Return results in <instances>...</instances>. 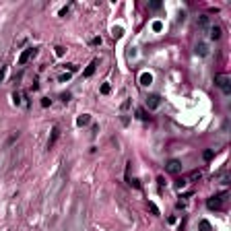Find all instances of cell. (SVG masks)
<instances>
[{
  "mask_svg": "<svg viewBox=\"0 0 231 231\" xmlns=\"http://www.w3.org/2000/svg\"><path fill=\"white\" fill-rule=\"evenodd\" d=\"M225 196H227V192H219V194L211 196V198L206 200V206H208L211 211H219V208H223V202H225Z\"/></svg>",
  "mask_w": 231,
  "mask_h": 231,
  "instance_id": "obj_1",
  "label": "cell"
},
{
  "mask_svg": "<svg viewBox=\"0 0 231 231\" xmlns=\"http://www.w3.org/2000/svg\"><path fill=\"white\" fill-rule=\"evenodd\" d=\"M215 85L225 93V95L231 93V79L227 77V74H215Z\"/></svg>",
  "mask_w": 231,
  "mask_h": 231,
  "instance_id": "obj_2",
  "label": "cell"
},
{
  "mask_svg": "<svg viewBox=\"0 0 231 231\" xmlns=\"http://www.w3.org/2000/svg\"><path fill=\"white\" fill-rule=\"evenodd\" d=\"M144 103H146V107H149V109H157V107L161 105V95H157V93H151V95H146Z\"/></svg>",
  "mask_w": 231,
  "mask_h": 231,
  "instance_id": "obj_3",
  "label": "cell"
},
{
  "mask_svg": "<svg viewBox=\"0 0 231 231\" xmlns=\"http://www.w3.org/2000/svg\"><path fill=\"white\" fill-rule=\"evenodd\" d=\"M35 54H37V47H27V50H25V52H23V54L19 56V66L27 64V62H29V60H31V58H33Z\"/></svg>",
  "mask_w": 231,
  "mask_h": 231,
  "instance_id": "obj_4",
  "label": "cell"
},
{
  "mask_svg": "<svg viewBox=\"0 0 231 231\" xmlns=\"http://www.w3.org/2000/svg\"><path fill=\"white\" fill-rule=\"evenodd\" d=\"M165 171H169V173H180V171H182V161H180V159H169V161L165 163Z\"/></svg>",
  "mask_w": 231,
  "mask_h": 231,
  "instance_id": "obj_5",
  "label": "cell"
},
{
  "mask_svg": "<svg viewBox=\"0 0 231 231\" xmlns=\"http://www.w3.org/2000/svg\"><path fill=\"white\" fill-rule=\"evenodd\" d=\"M221 35H223V31H221L219 25H211V27H208V37H211V39L217 42V39H221Z\"/></svg>",
  "mask_w": 231,
  "mask_h": 231,
  "instance_id": "obj_6",
  "label": "cell"
},
{
  "mask_svg": "<svg viewBox=\"0 0 231 231\" xmlns=\"http://www.w3.org/2000/svg\"><path fill=\"white\" fill-rule=\"evenodd\" d=\"M97 64H99V60H91V64L85 68L83 77H87V79H89V77H93V74H95V70H97Z\"/></svg>",
  "mask_w": 231,
  "mask_h": 231,
  "instance_id": "obj_7",
  "label": "cell"
},
{
  "mask_svg": "<svg viewBox=\"0 0 231 231\" xmlns=\"http://www.w3.org/2000/svg\"><path fill=\"white\" fill-rule=\"evenodd\" d=\"M58 136H60V128H58V126H54V128H52V136H50V140H47V149H52V146L56 144Z\"/></svg>",
  "mask_w": 231,
  "mask_h": 231,
  "instance_id": "obj_8",
  "label": "cell"
},
{
  "mask_svg": "<svg viewBox=\"0 0 231 231\" xmlns=\"http://www.w3.org/2000/svg\"><path fill=\"white\" fill-rule=\"evenodd\" d=\"M151 83H153V77H151V72H142V74H140V85H142V87H149Z\"/></svg>",
  "mask_w": 231,
  "mask_h": 231,
  "instance_id": "obj_9",
  "label": "cell"
},
{
  "mask_svg": "<svg viewBox=\"0 0 231 231\" xmlns=\"http://www.w3.org/2000/svg\"><path fill=\"white\" fill-rule=\"evenodd\" d=\"M194 52H196L198 56H202V58H204V56H208V47H206V44H202V42L196 46V50H194Z\"/></svg>",
  "mask_w": 231,
  "mask_h": 231,
  "instance_id": "obj_10",
  "label": "cell"
},
{
  "mask_svg": "<svg viewBox=\"0 0 231 231\" xmlns=\"http://www.w3.org/2000/svg\"><path fill=\"white\" fill-rule=\"evenodd\" d=\"M89 122H91V116H89V114H83V116L77 118V126H87Z\"/></svg>",
  "mask_w": 231,
  "mask_h": 231,
  "instance_id": "obj_11",
  "label": "cell"
},
{
  "mask_svg": "<svg viewBox=\"0 0 231 231\" xmlns=\"http://www.w3.org/2000/svg\"><path fill=\"white\" fill-rule=\"evenodd\" d=\"M198 27H200V29H208V17H206V15H200V17H198Z\"/></svg>",
  "mask_w": 231,
  "mask_h": 231,
  "instance_id": "obj_12",
  "label": "cell"
},
{
  "mask_svg": "<svg viewBox=\"0 0 231 231\" xmlns=\"http://www.w3.org/2000/svg\"><path fill=\"white\" fill-rule=\"evenodd\" d=\"M136 118H138V120H142V122L151 120V116H149V114H146V111H144L142 107H138V109H136Z\"/></svg>",
  "mask_w": 231,
  "mask_h": 231,
  "instance_id": "obj_13",
  "label": "cell"
},
{
  "mask_svg": "<svg viewBox=\"0 0 231 231\" xmlns=\"http://www.w3.org/2000/svg\"><path fill=\"white\" fill-rule=\"evenodd\" d=\"M198 227H200V231H213L211 223H208V221H204V219H202V221L198 223Z\"/></svg>",
  "mask_w": 231,
  "mask_h": 231,
  "instance_id": "obj_14",
  "label": "cell"
},
{
  "mask_svg": "<svg viewBox=\"0 0 231 231\" xmlns=\"http://www.w3.org/2000/svg\"><path fill=\"white\" fill-rule=\"evenodd\" d=\"M200 178H202V171H200V169H194V171H192V173H190L186 180H200Z\"/></svg>",
  "mask_w": 231,
  "mask_h": 231,
  "instance_id": "obj_15",
  "label": "cell"
},
{
  "mask_svg": "<svg viewBox=\"0 0 231 231\" xmlns=\"http://www.w3.org/2000/svg\"><path fill=\"white\" fill-rule=\"evenodd\" d=\"M62 68H64V70H68V74H70V72H77V70H79V68H77V64H64Z\"/></svg>",
  "mask_w": 231,
  "mask_h": 231,
  "instance_id": "obj_16",
  "label": "cell"
},
{
  "mask_svg": "<svg viewBox=\"0 0 231 231\" xmlns=\"http://www.w3.org/2000/svg\"><path fill=\"white\" fill-rule=\"evenodd\" d=\"M186 184H188V180H186V178H180V180L176 182V188H178V190H182Z\"/></svg>",
  "mask_w": 231,
  "mask_h": 231,
  "instance_id": "obj_17",
  "label": "cell"
},
{
  "mask_svg": "<svg viewBox=\"0 0 231 231\" xmlns=\"http://www.w3.org/2000/svg\"><path fill=\"white\" fill-rule=\"evenodd\" d=\"M128 184L132 186V188H136V190H140V180H136V178H132V180H128Z\"/></svg>",
  "mask_w": 231,
  "mask_h": 231,
  "instance_id": "obj_18",
  "label": "cell"
},
{
  "mask_svg": "<svg viewBox=\"0 0 231 231\" xmlns=\"http://www.w3.org/2000/svg\"><path fill=\"white\" fill-rule=\"evenodd\" d=\"M124 35V29L122 27H114V37H122Z\"/></svg>",
  "mask_w": 231,
  "mask_h": 231,
  "instance_id": "obj_19",
  "label": "cell"
},
{
  "mask_svg": "<svg viewBox=\"0 0 231 231\" xmlns=\"http://www.w3.org/2000/svg\"><path fill=\"white\" fill-rule=\"evenodd\" d=\"M149 211H151L153 215H159V208H157V204H155V202H149Z\"/></svg>",
  "mask_w": 231,
  "mask_h": 231,
  "instance_id": "obj_20",
  "label": "cell"
},
{
  "mask_svg": "<svg viewBox=\"0 0 231 231\" xmlns=\"http://www.w3.org/2000/svg\"><path fill=\"white\" fill-rule=\"evenodd\" d=\"M12 101H15V105H21V93H12Z\"/></svg>",
  "mask_w": 231,
  "mask_h": 231,
  "instance_id": "obj_21",
  "label": "cell"
},
{
  "mask_svg": "<svg viewBox=\"0 0 231 231\" xmlns=\"http://www.w3.org/2000/svg\"><path fill=\"white\" fill-rule=\"evenodd\" d=\"M161 29H163V23H161V21H155V23H153V31H161Z\"/></svg>",
  "mask_w": 231,
  "mask_h": 231,
  "instance_id": "obj_22",
  "label": "cell"
},
{
  "mask_svg": "<svg viewBox=\"0 0 231 231\" xmlns=\"http://www.w3.org/2000/svg\"><path fill=\"white\" fill-rule=\"evenodd\" d=\"M213 155H215V153L208 149V151H204V155H202V157H204V161H211V159H213Z\"/></svg>",
  "mask_w": 231,
  "mask_h": 231,
  "instance_id": "obj_23",
  "label": "cell"
},
{
  "mask_svg": "<svg viewBox=\"0 0 231 231\" xmlns=\"http://www.w3.org/2000/svg\"><path fill=\"white\" fill-rule=\"evenodd\" d=\"M68 10H70V4H66V6L60 10V17H66V15H68Z\"/></svg>",
  "mask_w": 231,
  "mask_h": 231,
  "instance_id": "obj_24",
  "label": "cell"
},
{
  "mask_svg": "<svg viewBox=\"0 0 231 231\" xmlns=\"http://www.w3.org/2000/svg\"><path fill=\"white\" fill-rule=\"evenodd\" d=\"M64 52H66V50H64L62 46H58V47H56V56H64Z\"/></svg>",
  "mask_w": 231,
  "mask_h": 231,
  "instance_id": "obj_25",
  "label": "cell"
},
{
  "mask_svg": "<svg viewBox=\"0 0 231 231\" xmlns=\"http://www.w3.org/2000/svg\"><path fill=\"white\" fill-rule=\"evenodd\" d=\"M91 46H101V37H93V39H91Z\"/></svg>",
  "mask_w": 231,
  "mask_h": 231,
  "instance_id": "obj_26",
  "label": "cell"
},
{
  "mask_svg": "<svg viewBox=\"0 0 231 231\" xmlns=\"http://www.w3.org/2000/svg\"><path fill=\"white\" fill-rule=\"evenodd\" d=\"M101 93H103V95H107V93H109V85H107V83H105V85H101Z\"/></svg>",
  "mask_w": 231,
  "mask_h": 231,
  "instance_id": "obj_27",
  "label": "cell"
},
{
  "mask_svg": "<svg viewBox=\"0 0 231 231\" xmlns=\"http://www.w3.org/2000/svg\"><path fill=\"white\" fill-rule=\"evenodd\" d=\"M50 103H52V99H47V97H44V99H42V107H47Z\"/></svg>",
  "mask_w": 231,
  "mask_h": 231,
  "instance_id": "obj_28",
  "label": "cell"
},
{
  "mask_svg": "<svg viewBox=\"0 0 231 231\" xmlns=\"http://www.w3.org/2000/svg\"><path fill=\"white\" fill-rule=\"evenodd\" d=\"M68 79H70V74H68V72H66V74H62V77H60V83H66V81H68Z\"/></svg>",
  "mask_w": 231,
  "mask_h": 231,
  "instance_id": "obj_29",
  "label": "cell"
},
{
  "mask_svg": "<svg viewBox=\"0 0 231 231\" xmlns=\"http://www.w3.org/2000/svg\"><path fill=\"white\" fill-rule=\"evenodd\" d=\"M4 74H6V66H0V81L4 79Z\"/></svg>",
  "mask_w": 231,
  "mask_h": 231,
  "instance_id": "obj_30",
  "label": "cell"
},
{
  "mask_svg": "<svg viewBox=\"0 0 231 231\" xmlns=\"http://www.w3.org/2000/svg\"><path fill=\"white\" fill-rule=\"evenodd\" d=\"M128 107H130V99H126V101L122 103V109H128Z\"/></svg>",
  "mask_w": 231,
  "mask_h": 231,
  "instance_id": "obj_31",
  "label": "cell"
},
{
  "mask_svg": "<svg viewBox=\"0 0 231 231\" xmlns=\"http://www.w3.org/2000/svg\"><path fill=\"white\" fill-rule=\"evenodd\" d=\"M157 182H159V188H163L165 186V178H157Z\"/></svg>",
  "mask_w": 231,
  "mask_h": 231,
  "instance_id": "obj_32",
  "label": "cell"
},
{
  "mask_svg": "<svg viewBox=\"0 0 231 231\" xmlns=\"http://www.w3.org/2000/svg\"><path fill=\"white\" fill-rule=\"evenodd\" d=\"M176 206H178V208H184L186 202H184V200H178V204H176Z\"/></svg>",
  "mask_w": 231,
  "mask_h": 231,
  "instance_id": "obj_33",
  "label": "cell"
}]
</instances>
